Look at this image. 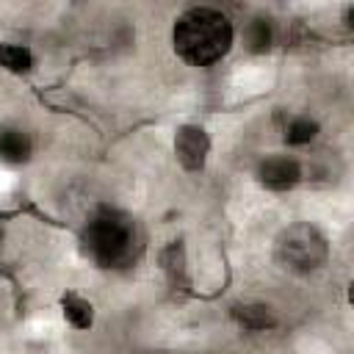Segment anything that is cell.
<instances>
[{"instance_id":"6da1fadb","label":"cell","mask_w":354,"mask_h":354,"mask_svg":"<svg viewBox=\"0 0 354 354\" xmlns=\"http://www.w3.org/2000/svg\"><path fill=\"white\" fill-rule=\"evenodd\" d=\"M230 47H232V25L227 14L207 6H196L177 17L174 50L183 61L194 66H207L224 58Z\"/></svg>"},{"instance_id":"7a4b0ae2","label":"cell","mask_w":354,"mask_h":354,"mask_svg":"<svg viewBox=\"0 0 354 354\" xmlns=\"http://www.w3.org/2000/svg\"><path fill=\"white\" fill-rule=\"evenodd\" d=\"M144 246V235L138 224L122 213L102 207L86 227V249L91 260L102 268H124L138 260Z\"/></svg>"},{"instance_id":"3957f363","label":"cell","mask_w":354,"mask_h":354,"mask_svg":"<svg viewBox=\"0 0 354 354\" xmlns=\"http://www.w3.org/2000/svg\"><path fill=\"white\" fill-rule=\"evenodd\" d=\"M277 260L293 274L318 271L326 263V241L310 224H290L277 238Z\"/></svg>"},{"instance_id":"277c9868","label":"cell","mask_w":354,"mask_h":354,"mask_svg":"<svg viewBox=\"0 0 354 354\" xmlns=\"http://www.w3.org/2000/svg\"><path fill=\"white\" fill-rule=\"evenodd\" d=\"M207 149H210V138L202 127L196 124H183L177 130V138H174V152H177V160L183 163V169L188 171H199L207 160Z\"/></svg>"},{"instance_id":"5b68a950","label":"cell","mask_w":354,"mask_h":354,"mask_svg":"<svg viewBox=\"0 0 354 354\" xmlns=\"http://www.w3.org/2000/svg\"><path fill=\"white\" fill-rule=\"evenodd\" d=\"M257 177L271 191H288V188H293L299 183L301 169H299V163L293 158H268V160L260 163Z\"/></svg>"},{"instance_id":"8992f818","label":"cell","mask_w":354,"mask_h":354,"mask_svg":"<svg viewBox=\"0 0 354 354\" xmlns=\"http://www.w3.org/2000/svg\"><path fill=\"white\" fill-rule=\"evenodd\" d=\"M30 158V138L22 130H0V160L6 163H25Z\"/></svg>"},{"instance_id":"52a82bcc","label":"cell","mask_w":354,"mask_h":354,"mask_svg":"<svg viewBox=\"0 0 354 354\" xmlns=\"http://www.w3.org/2000/svg\"><path fill=\"white\" fill-rule=\"evenodd\" d=\"M163 271H166V277H169V282H171V288H185L188 285V277H185V254H183V243H169L166 246V252H163Z\"/></svg>"},{"instance_id":"ba28073f","label":"cell","mask_w":354,"mask_h":354,"mask_svg":"<svg viewBox=\"0 0 354 354\" xmlns=\"http://www.w3.org/2000/svg\"><path fill=\"white\" fill-rule=\"evenodd\" d=\"M61 307H64L66 321H69L75 329H88V326H91L94 310H91V304H88L86 299H80L77 293H66V296L61 299Z\"/></svg>"},{"instance_id":"9c48e42d","label":"cell","mask_w":354,"mask_h":354,"mask_svg":"<svg viewBox=\"0 0 354 354\" xmlns=\"http://www.w3.org/2000/svg\"><path fill=\"white\" fill-rule=\"evenodd\" d=\"M235 318L241 321V326L254 329V332L257 329H268V326L277 324L271 307H266V304H243V307H235Z\"/></svg>"},{"instance_id":"30bf717a","label":"cell","mask_w":354,"mask_h":354,"mask_svg":"<svg viewBox=\"0 0 354 354\" xmlns=\"http://www.w3.org/2000/svg\"><path fill=\"white\" fill-rule=\"evenodd\" d=\"M0 64L8 72H28L33 66V55L28 47L19 44H0Z\"/></svg>"},{"instance_id":"8fae6325","label":"cell","mask_w":354,"mask_h":354,"mask_svg":"<svg viewBox=\"0 0 354 354\" xmlns=\"http://www.w3.org/2000/svg\"><path fill=\"white\" fill-rule=\"evenodd\" d=\"M246 44L252 53H266L271 47V25L266 19H252L246 25Z\"/></svg>"},{"instance_id":"7c38bea8","label":"cell","mask_w":354,"mask_h":354,"mask_svg":"<svg viewBox=\"0 0 354 354\" xmlns=\"http://www.w3.org/2000/svg\"><path fill=\"white\" fill-rule=\"evenodd\" d=\"M315 133H318V124H315L313 119H307V116H299V119H293V122L288 124L285 141H288V144H310V141L315 138Z\"/></svg>"},{"instance_id":"4fadbf2b","label":"cell","mask_w":354,"mask_h":354,"mask_svg":"<svg viewBox=\"0 0 354 354\" xmlns=\"http://www.w3.org/2000/svg\"><path fill=\"white\" fill-rule=\"evenodd\" d=\"M0 238H3V232H0Z\"/></svg>"}]
</instances>
